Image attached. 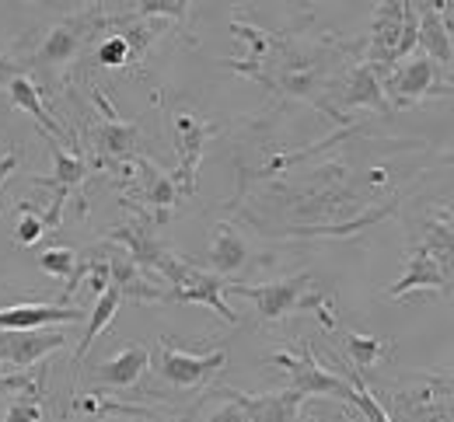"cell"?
<instances>
[{"label":"cell","mask_w":454,"mask_h":422,"mask_svg":"<svg viewBox=\"0 0 454 422\" xmlns=\"http://www.w3.org/2000/svg\"><path fill=\"white\" fill-rule=\"evenodd\" d=\"M224 294H238L245 301L255 303L262 321H284L297 311H315L325 318V325L333 328V314H329V297L315 287L311 272H297L286 280H273V283H259V287H245V283H227Z\"/></svg>","instance_id":"6da1fadb"},{"label":"cell","mask_w":454,"mask_h":422,"mask_svg":"<svg viewBox=\"0 0 454 422\" xmlns=\"http://www.w3.org/2000/svg\"><path fill=\"white\" fill-rule=\"evenodd\" d=\"M419 42V7L416 0H381L371 21L367 63L378 70H392L398 60L412 57Z\"/></svg>","instance_id":"7a4b0ae2"},{"label":"cell","mask_w":454,"mask_h":422,"mask_svg":"<svg viewBox=\"0 0 454 422\" xmlns=\"http://www.w3.org/2000/svg\"><path fill=\"white\" fill-rule=\"evenodd\" d=\"M161 283H168V290L161 294V303H203L210 307L214 314H221L227 325H238V314L227 307L224 301V276L210 272V269H196L192 262H182L178 255H165L158 272H154Z\"/></svg>","instance_id":"3957f363"},{"label":"cell","mask_w":454,"mask_h":422,"mask_svg":"<svg viewBox=\"0 0 454 422\" xmlns=\"http://www.w3.org/2000/svg\"><path fill=\"white\" fill-rule=\"evenodd\" d=\"M392 422H451L454 419V384L434 373L409 377L392 387L388 402Z\"/></svg>","instance_id":"277c9868"},{"label":"cell","mask_w":454,"mask_h":422,"mask_svg":"<svg viewBox=\"0 0 454 422\" xmlns=\"http://www.w3.org/2000/svg\"><path fill=\"white\" fill-rule=\"evenodd\" d=\"M227 363V349H214V353H185V349H175L168 339L158 342V380L175 391V395H192V391H203Z\"/></svg>","instance_id":"5b68a950"},{"label":"cell","mask_w":454,"mask_h":422,"mask_svg":"<svg viewBox=\"0 0 454 422\" xmlns=\"http://www.w3.org/2000/svg\"><path fill=\"white\" fill-rule=\"evenodd\" d=\"M405 251L427 255L448 280V294L454 290V210L451 206H423L409 227V244Z\"/></svg>","instance_id":"8992f818"},{"label":"cell","mask_w":454,"mask_h":422,"mask_svg":"<svg viewBox=\"0 0 454 422\" xmlns=\"http://www.w3.org/2000/svg\"><path fill=\"white\" fill-rule=\"evenodd\" d=\"M270 363H277V366H284L286 373H290V391H297L304 402L308 398H349V391H353V384L342 377V373H333V370H325L318 357H315V349H311V342H304L301 346V353H273Z\"/></svg>","instance_id":"52a82bcc"},{"label":"cell","mask_w":454,"mask_h":422,"mask_svg":"<svg viewBox=\"0 0 454 422\" xmlns=\"http://www.w3.org/2000/svg\"><path fill=\"white\" fill-rule=\"evenodd\" d=\"M102 25H113V21L102 18V14H95V11H91V14H77V18H63V21H57V25L50 28V35L43 39V46L35 50L32 66L43 70V73L59 77L70 63L77 60V53H81L88 32H91V28H102Z\"/></svg>","instance_id":"ba28073f"},{"label":"cell","mask_w":454,"mask_h":422,"mask_svg":"<svg viewBox=\"0 0 454 422\" xmlns=\"http://www.w3.org/2000/svg\"><path fill=\"white\" fill-rule=\"evenodd\" d=\"M175 126V150H178V172L171 175L182 196H192L196 192V175H200V161L207 154V143L210 136L217 133L210 122H203L196 112H175L171 116Z\"/></svg>","instance_id":"9c48e42d"},{"label":"cell","mask_w":454,"mask_h":422,"mask_svg":"<svg viewBox=\"0 0 454 422\" xmlns=\"http://www.w3.org/2000/svg\"><path fill=\"white\" fill-rule=\"evenodd\" d=\"M67 346V335L57 328H0V366L32 370V363L53 357Z\"/></svg>","instance_id":"30bf717a"},{"label":"cell","mask_w":454,"mask_h":422,"mask_svg":"<svg viewBox=\"0 0 454 422\" xmlns=\"http://www.w3.org/2000/svg\"><path fill=\"white\" fill-rule=\"evenodd\" d=\"M385 84V98L392 109H405L427 95H437V63L430 57H412V60H398L392 73L381 81Z\"/></svg>","instance_id":"8fae6325"},{"label":"cell","mask_w":454,"mask_h":422,"mask_svg":"<svg viewBox=\"0 0 454 422\" xmlns=\"http://www.w3.org/2000/svg\"><path fill=\"white\" fill-rule=\"evenodd\" d=\"M102 109H106V119L95 126L91 133V150L102 165H115V161H133L137 157V143H140V133L133 122H122L113 109L106 105V98L98 95L95 98Z\"/></svg>","instance_id":"7c38bea8"},{"label":"cell","mask_w":454,"mask_h":422,"mask_svg":"<svg viewBox=\"0 0 454 422\" xmlns=\"http://www.w3.org/2000/svg\"><path fill=\"white\" fill-rule=\"evenodd\" d=\"M50 147H53V179H39L35 185L53 188V206H50V213H46V227L57 231L59 220H63V206H67L70 192L88 179V165H84L81 154H67L63 143H57V140H50Z\"/></svg>","instance_id":"4fadbf2b"},{"label":"cell","mask_w":454,"mask_h":422,"mask_svg":"<svg viewBox=\"0 0 454 422\" xmlns=\"http://www.w3.org/2000/svg\"><path fill=\"white\" fill-rule=\"evenodd\" d=\"M151 370V349L144 342H133V346H122L115 357H109L106 363L95 366L91 373V384L95 387H113V391H126V387H137L140 377Z\"/></svg>","instance_id":"5bb4252c"},{"label":"cell","mask_w":454,"mask_h":422,"mask_svg":"<svg viewBox=\"0 0 454 422\" xmlns=\"http://www.w3.org/2000/svg\"><path fill=\"white\" fill-rule=\"evenodd\" d=\"M416 7H419V42L416 46L437 66H454L451 25L441 14V0H416Z\"/></svg>","instance_id":"9a60e30c"},{"label":"cell","mask_w":454,"mask_h":422,"mask_svg":"<svg viewBox=\"0 0 454 422\" xmlns=\"http://www.w3.org/2000/svg\"><path fill=\"white\" fill-rule=\"evenodd\" d=\"M88 314L67 303H14L0 307V328H50V325H81Z\"/></svg>","instance_id":"2e32d148"},{"label":"cell","mask_w":454,"mask_h":422,"mask_svg":"<svg viewBox=\"0 0 454 422\" xmlns=\"http://www.w3.org/2000/svg\"><path fill=\"white\" fill-rule=\"evenodd\" d=\"M340 102L342 109H374L381 116L395 112L388 105V98H385V84L378 77V66H371V63H360V66L349 70V77H346V84L340 91Z\"/></svg>","instance_id":"e0dca14e"},{"label":"cell","mask_w":454,"mask_h":422,"mask_svg":"<svg viewBox=\"0 0 454 422\" xmlns=\"http://www.w3.org/2000/svg\"><path fill=\"white\" fill-rule=\"evenodd\" d=\"M109 242L122 244V248L129 251V258H133L147 276H154L158 265H161V258L168 255V248L154 238V231H151L147 220H129V224L115 227L113 234H109Z\"/></svg>","instance_id":"ac0fdd59"},{"label":"cell","mask_w":454,"mask_h":422,"mask_svg":"<svg viewBox=\"0 0 454 422\" xmlns=\"http://www.w3.org/2000/svg\"><path fill=\"white\" fill-rule=\"evenodd\" d=\"M7 95H11V102H14L21 112H28L32 119L39 122V129H43L50 140L70 143V129L59 126V122L53 119V112L43 105V95H39V88L32 84V77H25V73H11V77H7Z\"/></svg>","instance_id":"d6986e66"},{"label":"cell","mask_w":454,"mask_h":422,"mask_svg":"<svg viewBox=\"0 0 454 422\" xmlns=\"http://www.w3.org/2000/svg\"><path fill=\"white\" fill-rule=\"evenodd\" d=\"M106 262H109V280H113L115 290L122 294V301L161 303V294H165V290H158V287L147 280V272L129 258V251H115Z\"/></svg>","instance_id":"ffe728a7"},{"label":"cell","mask_w":454,"mask_h":422,"mask_svg":"<svg viewBox=\"0 0 454 422\" xmlns=\"http://www.w3.org/2000/svg\"><path fill=\"white\" fill-rule=\"evenodd\" d=\"M234 398L245 405V412H248L252 422H301L304 398L297 391H290V387L286 391H273V395H245V391H234Z\"/></svg>","instance_id":"44dd1931"},{"label":"cell","mask_w":454,"mask_h":422,"mask_svg":"<svg viewBox=\"0 0 454 422\" xmlns=\"http://www.w3.org/2000/svg\"><path fill=\"white\" fill-rule=\"evenodd\" d=\"M207 265H210V272H217L224 280L227 276H238L248 265V244H245V238L231 224H217L214 242L207 248Z\"/></svg>","instance_id":"7402d4cb"},{"label":"cell","mask_w":454,"mask_h":422,"mask_svg":"<svg viewBox=\"0 0 454 422\" xmlns=\"http://www.w3.org/2000/svg\"><path fill=\"white\" fill-rule=\"evenodd\" d=\"M137 168H140V196L154 206V224H165L168 220V213H171V206L178 203V185H175V179L171 175H165L161 168H154L151 161H140L137 157Z\"/></svg>","instance_id":"603a6c76"},{"label":"cell","mask_w":454,"mask_h":422,"mask_svg":"<svg viewBox=\"0 0 454 422\" xmlns=\"http://www.w3.org/2000/svg\"><path fill=\"white\" fill-rule=\"evenodd\" d=\"M119 303H122V294L115 290L113 283L95 297V307L88 311V325H84V335H81V346H77V353H74V366H81L84 357H88V349L98 342V335L109 328V321L115 318V311H119Z\"/></svg>","instance_id":"cb8c5ba5"},{"label":"cell","mask_w":454,"mask_h":422,"mask_svg":"<svg viewBox=\"0 0 454 422\" xmlns=\"http://www.w3.org/2000/svg\"><path fill=\"white\" fill-rule=\"evenodd\" d=\"M185 422H252V419H248L245 405L234 398L231 387H217V391H210V402L200 405Z\"/></svg>","instance_id":"d4e9b609"},{"label":"cell","mask_w":454,"mask_h":422,"mask_svg":"<svg viewBox=\"0 0 454 422\" xmlns=\"http://www.w3.org/2000/svg\"><path fill=\"white\" fill-rule=\"evenodd\" d=\"M388 349H392V342H385V339H378V335L346 332V353H349V363H353L356 373H367Z\"/></svg>","instance_id":"484cf974"},{"label":"cell","mask_w":454,"mask_h":422,"mask_svg":"<svg viewBox=\"0 0 454 422\" xmlns=\"http://www.w3.org/2000/svg\"><path fill=\"white\" fill-rule=\"evenodd\" d=\"M77 262H81V255H77L74 248H46V251L39 255V269H43L46 276H53V280H63V283L74 276Z\"/></svg>","instance_id":"4316f807"},{"label":"cell","mask_w":454,"mask_h":422,"mask_svg":"<svg viewBox=\"0 0 454 422\" xmlns=\"http://www.w3.org/2000/svg\"><path fill=\"white\" fill-rule=\"evenodd\" d=\"M18 395H43V380L25 370L0 366V398H18Z\"/></svg>","instance_id":"83f0119b"},{"label":"cell","mask_w":454,"mask_h":422,"mask_svg":"<svg viewBox=\"0 0 454 422\" xmlns=\"http://www.w3.org/2000/svg\"><path fill=\"white\" fill-rule=\"evenodd\" d=\"M18 213H21V220H18V244L32 248V244L50 231V227H46V217H43V213H32V206H28V203H21V206H18Z\"/></svg>","instance_id":"f1b7e54d"},{"label":"cell","mask_w":454,"mask_h":422,"mask_svg":"<svg viewBox=\"0 0 454 422\" xmlns=\"http://www.w3.org/2000/svg\"><path fill=\"white\" fill-rule=\"evenodd\" d=\"M4 422H46V412H43V405H39V395H18V398L7 405Z\"/></svg>","instance_id":"f546056e"},{"label":"cell","mask_w":454,"mask_h":422,"mask_svg":"<svg viewBox=\"0 0 454 422\" xmlns=\"http://www.w3.org/2000/svg\"><path fill=\"white\" fill-rule=\"evenodd\" d=\"M95 60L102 66H122V63L133 60V50H129V39L126 35H109L98 50H95Z\"/></svg>","instance_id":"4dcf8cb0"},{"label":"cell","mask_w":454,"mask_h":422,"mask_svg":"<svg viewBox=\"0 0 454 422\" xmlns=\"http://www.w3.org/2000/svg\"><path fill=\"white\" fill-rule=\"evenodd\" d=\"M140 4V14H154V18H175L182 21L185 18V4L182 0H137Z\"/></svg>","instance_id":"1f68e13d"},{"label":"cell","mask_w":454,"mask_h":422,"mask_svg":"<svg viewBox=\"0 0 454 422\" xmlns=\"http://www.w3.org/2000/svg\"><path fill=\"white\" fill-rule=\"evenodd\" d=\"M18 165H21V154H4V157H0V185L18 172Z\"/></svg>","instance_id":"d6a6232c"},{"label":"cell","mask_w":454,"mask_h":422,"mask_svg":"<svg viewBox=\"0 0 454 422\" xmlns=\"http://www.w3.org/2000/svg\"><path fill=\"white\" fill-rule=\"evenodd\" d=\"M4 70H7V63H4V60H0V73H4Z\"/></svg>","instance_id":"836d02e7"},{"label":"cell","mask_w":454,"mask_h":422,"mask_svg":"<svg viewBox=\"0 0 454 422\" xmlns=\"http://www.w3.org/2000/svg\"><path fill=\"white\" fill-rule=\"evenodd\" d=\"M18 4H28V0H18Z\"/></svg>","instance_id":"e575fe53"},{"label":"cell","mask_w":454,"mask_h":422,"mask_svg":"<svg viewBox=\"0 0 454 422\" xmlns=\"http://www.w3.org/2000/svg\"><path fill=\"white\" fill-rule=\"evenodd\" d=\"M308 422H318V419H308Z\"/></svg>","instance_id":"d590c367"},{"label":"cell","mask_w":454,"mask_h":422,"mask_svg":"<svg viewBox=\"0 0 454 422\" xmlns=\"http://www.w3.org/2000/svg\"><path fill=\"white\" fill-rule=\"evenodd\" d=\"M451 95H454V91H451Z\"/></svg>","instance_id":"8d00e7d4"},{"label":"cell","mask_w":454,"mask_h":422,"mask_svg":"<svg viewBox=\"0 0 454 422\" xmlns=\"http://www.w3.org/2000/svg\"><path fill=\"white\" fill-rule=\"evenodd\" d=\"M451 422H454V419H451Z\"/></svg>","instance_id":"74e56055"}]
</instances>
